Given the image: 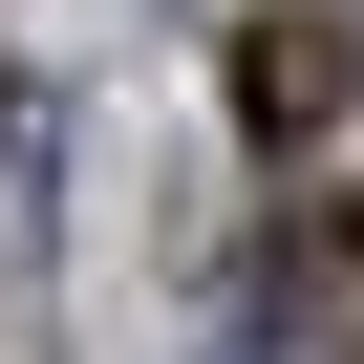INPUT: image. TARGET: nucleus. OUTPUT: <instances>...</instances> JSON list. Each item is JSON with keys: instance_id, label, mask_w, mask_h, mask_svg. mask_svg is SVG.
I'll list each match as a JSON object with an SVG mask.
<instances>
[{"instance_id": "3", "label": "nucleus", "mask_w": 364, "mask_h": 364, "mask_svg": "<svg viewBox=\"0 0 364 364\" xmlns=\"http://www.w3.org/2000/svg\"><path fill=\"white\" fill-rule=\"evenodd\" d=\"M0 171H22V86H0Z\"/></svg>"}, {"instance_id": "2", "label": "nucleus", "mask_w": 364, "mask_h": 364, "mask_svg": "<svg viewBox=\"0 0 364 364\" xmlns=\"http://www.w3.org/2000/svg\"><path fill=\"white\" fill-rule=\"evenodd\" d=\"M364 107V22H321V0H257V22H236V129L257 150H321Z\"/></svg>"}, {"instance_id": "1", "label": "nucleus", "mask_w": 364, "mask_h": 364, "mask_svg": "<svg viewBox=\"0 0 364 364\" xmlns=\"http://www.w3.org/2000/svg\"><path fill=\"white\" fill-rule=\"evenodd\" d=\"M236 321L257 343H364V193H300V215H257V257H236Z\"/></svg>"}]
</instances>
